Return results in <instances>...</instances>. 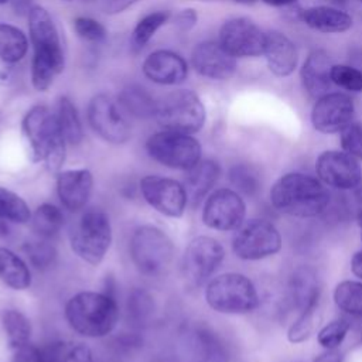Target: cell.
Here are the masks:
<instances>
[{
  "label": "cell",
  "mask_w": 362,
  "mask_h": 362,
  "mask_svg": "<svg viewBox=\"0 0 362 362\" xmlns=\"http://www.w3.org/2000/svg\"><path fill=\"white\" fill-rule=\"evenodd\" d=\"M62 1H71V0H62Z\"/></svg>",
  "instance_id": "obj_55"
},
{
  "label": "cell",
  "mask_w": 362,
  "mask_h": 362,
  "mask_svg": "<svg viewBox=\"0 0 362 362\" xmlns=\"http://www.w3.org/2000/svg\"><path fill=\"white\" fill-rule=\"evenodd\" d=\"M148 156L164 167L173 170H189L201 160L199 141L187 133L161 130L146 141Z\"/></svg>",
  "instance_id": "obj_8"
},
{
  "label": "cell",
  "mask_w": 362,
  "mask_h": 362,
  "mask_svg": "<svg viewBox=\"0 0 362 362\" xmlns=\"http://www.w3.org/2000/svg\"><path fill=\"white\" fill-rule=\"evenodd\" d=\"M55 117L66 143L71 146H78L83 140V130L76 107L69 98L61 96L58 99Z\"/></svg>",
  "instance_id": "obj_29"
},
{
  "label": "cell",
  "mask_w": 362,
  "mask_h": 362,
  "mask_svg": "<svg viewBox=\"0 0 362 362\" xmlns=\"http://www.w3.org/2000/svg\"><path fill=\"white\" fill-rule=\"evenodd\" d=\"M28 204L16 192L0 187V221L11 223H27L31 219Z\"/></svg>",
  "instance_id": "obj_33"
},
{
  "label": "cell",
  "mask_w": 362,
  "mask_h": 362,
  "mask_svg": "<svg viewBox=\"0 0 362 362\" xmlns=\"http://www.w3.org/2000/svg\"><path fill=\"white\" fill-rule=\"evenodd\" d=\"M117 102L124 110V113L130 116L139 119H148L156 116L157 100L144 88L139 85L126 86L120 92Z\"/></svg>",
  "instance_id": "obj_27"
},
{
  "label": "cell",
  "mask_w": 362,
  "mask_h": 362,
  "mask_svg": "<svg viewBox=\"0 0 362 362\" xmlns=\"http://www.w3.org/2000/svg\"><path fill=\"white\" fill-rule=\"evenodd\" d=\"M361 339H362V332H361Z\"/></svg>",
  "instance_id": "obj_56"
},
{
  "label": "cell",
  "mask_w": 362,
  "mask_h": 362,
  "mask_svg": "<svg viewBox=\"0 0 362 362\" xmlns=\"http://www.w3.org/2000/svg\"><path fill=\"white\" fill-rule=\"evenodd\" d=\"M129 253L136 269L144 276H158L167 270L174 256L170 236L153 225L139 226L129 242Z\"/></svg>",
  "instance_id": "obj_6"
},
{
  "label": "cell",
  "mask_w": 362,
  "mask_h": 362,
  "mask_svg": "<svg viewBox=\"0 0 362 362\" xmlns=\"http://www.w3.org/2000/svg\"><path fill=\"white\" fill-rule=\"evenodd\" d=\"M191 62L194 69L208 79L226 81L236 71V58L219 41H204L195 45Z\"/></svg>",
  "instance_id": "obj_18"
},
{
  "label": "cell",
  "mask_w": 362,
  "mask_h": 362,
  "mask_svg": "<svg viewBox=\"0 0 362 362\" xmlns=\"http://www.w3.org/2000/svg\"><path fill=\"white\" fill-rule=\"evenodd\" d=\"M11 362H47L42 351H40L34 345H24L14 351Z\"/></svg>",
  "instance_id": "obj_43"
},
{
  "label": "cell",
  "mask_w": 362,
  "mask_h": 362,
  "mask_svg": "<svg viewBox=\"0 0 362 362\" xmlns=\"http://www.w3.org/2000/svg\"><path fill=\"white\" fill-rule=\"evenodd\" d=\"M13 10L20 16H28L31 11V0H10Z\"/></svg>",
  "instance_id": "obj_46"
},
{
  "label": "cell",
  "mask_w": 362,
  "mask_h": 362,
  "mask_svg": "<svg viewBox=\"0 0 362 362\" xmlns=\"http://www.w3.org/2000/svg\"><path fill=\"white\" fill-rule=\"evenodd\" d=\"M0 280L13 290H27L31 284V273L27 263L13 250L0 247Z\"/></svg>",
  "instance_id": "obj_26"
},
{
  "label": "cell",
  "mask_w": 362,
  "mask_h": 362,
  "mask_svg": "<svg viewBox=\"0 0 362 362\" xmlns=\"http://www.w3.org/2000/svg\"><path fill=\"white\" fill-rule=\"evenodd\" d=\"M341 146L345 153L362 160V124L351 122L341 130Z\"/></svg>",
  "instance_id": "obj_40"
},
{
  "label": "cell",
  "mask_w": 362,
  "mask_h": 362,
  "mask_svg": "<svg viewBox=\"0 0 362 362\" xmlns=\"http://www.w3.org/2000/svg\"><path fill=\"white\" fill-rule=\"evenodd\" d=\"M198 20V16L195 13L194 8H184L181 11H178L175 14V18H174V24L181 30V31H188L191 30L195 23Z\"/></svg>",
  "instance_id": "obj_44"
},
{
  "label": "cell",
  "mask_w": 362,
  "mask_h": 362,
  "mask_svg": "<svg viewBox=\"0 0 362 362\" xmlns=\"http://www.w3.org/2000/svg\"><path fill=\"white\" fill-rule=\"evenodd\" d=\"M143 74L158 85H178L185 81L188 65L177 52L158 49L144 59Z\"/></svg>",
  "instance_id": "obj_20"
},
{
  "label": "cell",
  "mask_w": 362,
  "mask_h": 362,
  "mask_svg": "<svg viewBox=\"0 0 362 362\" xmlns=\"http://www.w3.org/2000/svg\"><path fill=\"white\" fill-rule=\"evenodd\" d=\"M318 180L335 189H355L362 182V168L358 160L345 151L328 150L315 161Z\"/></svg>",
  "instance_id": "obj_14"
},
{
  "label": "cell",
  "mask_w": 362,
  "mask_h": 362,
  "mask_svg": "<svg viewBox=\"0 0 362 362\" xmlns=\"http://www.w3.org/2000/svg\"><path fill=\"white\" fill-rule=\"evenodd\" d=\"M88 122L92 130L110 144H123L130 139L132 130L124 110L107 93H98L89 100Z\"/></svg>",
  "instance_id": "obj_10"
},
{
  "label": "cell",
  "mask_w": 362,
  "mask_h": 362,
  "mask_svg": "<svg viewBox=\"0 0 362 362\" xmlns=\"http://www.w3.org/2000/svg\"><path fill=\"white\" fill-rule=\"evenodd\" d=\"M313 362H342V356L337 349H327L318 355Z\"/></svg>",
  "instance_id": "obj_45"
},
{
  "label": "cell",
  "mask_w": 362,
  "mask_h": 362,
  "mask_svg": "<svg viewBox=\"0 0 362 362\" xmlns=\"http://www.w3.org/2000/svg\"><path fill=\"white\" fill-rule=\"evenodd\" d=\"M349 321L346 318H337L327 324L318 332V342L325 349H337L349 331Z\"/></svg>",
  "instance_id": "obj_38"
},
{
  "label": "cell",
  "mask_w": 362,
  "mask_h": 362,
  "mask_svg": "<svg viewBox=\"0 0 362 362\" xmlns=\"http://www.w3.org/2000/svg\"><path fill=\"white\" fill-rule=\"evenodd\" d=\"M24 252L35 267H47L55 257V249L44 240H33L25 243Z\"/></svg>",
  "instance_id": "obj_41"
},
{
  "label": "cell",
  "mask_w": 362,
  "mask_h": 362,
  "mask_svg": "<svg viewBox=\"0 0 362 362\" xmlns=\"http://www.w3.org/2000/svg\"><path fill=\"white\" fill-rule=\"evenodd\" d=\"M31 226L33 230L42 239H48L55 236L62 225H64V215L58 206L54 204H41L34 214L31 215Z\"/></svg>",
  "instance_id": "obj_32"
},
{
  "label": "cell",
  "mask_w": 362,
  "mask_h": 362,
  "mask_svg": "<svg viewBox=\"0 0 362 362\" xmlns=\"http://www.w3.org/2000/svg\"><path fill=\"white\" fill-rule=\"evenodd\" d=\"M93 189V175L86 168L59 171L57 177V194L61 204L72 211H81L88 204Z\"/></svg>",
  "instance_id": "obj_19"
},
{
  "label": "cell",
  "mask_w": 362,
  "mask_h": 362,
  "mask_svg": "<svg viewBox=\"0 0 362 362\" xmlns=\"http://www.w3.org/2000/svg\"><path fill=\"white\" fill-rule=\"evenodd\" d=\"M69 327L82 337L102 338L110 334L119 321V305L109 293L81 291L65 305Z\"/></svg>",
  "instance_id": "obj_3"
},
{
  "label": "cell",
  "mask_w": 362,
  "mask_h": 362,
  "mask_svg": "<svg viewBox=\"0 0 362 362\" xmlns=\"http://www.w3.org/2000/svg\"><path fill=\"white\" fill-rule=\"evenodd\" d=\"M287 293L290 303L300 313L314 311L321 294L320 279L315 269L310 266L297 267L290 276Z\"/></svg>",
  "instance_id": "obj_21"
},
{
  "label": "cell",
  "mask_w": 362,
  "mask_h": 362,
  "mask_svg": "<svg viewBox=\"0 0 362 362\" xmlns=\"http://www.w3.org/2000/svg\"><path fill=\"white\" fill-rule=\"evenodd\" d=\"M331 82L338 85L339 88L349 90V92H362V71L339 64V65H332L331 66Z\"/></svg>",
  "instance_id": "obj_37"
},
{
  "label": "cell",
  "mask_w": 362,
  "mask_h": 362,
  "mask_svg": "<svg viewBox=\"0 0 362 362\" xmlns=\"http://www.w3.org/2000/svg\"><path fill=\"white\" fill-rule=\"evenodd\" d=\"M334 3H338V4H342V3H346V0H331Z\"/></svg>",
  "instance_id": "obj_53"
},
{
  "label": "cell",
  "mask_w": 362,
  "mask_h": 362,
  "mask_svg": "<svg viewBox=\"0 0 362 362\" xmlns=\"http://www.w3.org/2000/svg\"><path fill=\"white\" fill-rule=\"evenodd\" d=\"M3 329L6 332L8 346L16 351L28 344L31 337L30 320L18 310L8 308L1 315Z\"/></svg>",
  "instance_id": "obj_31"
},
{
  "label": "cell",
  "mask_w": 362,
  "mask_h": 362,
  "mask_svg": "<svg viewBox=\"0 0 362 362\" xmlns=\"http://www.w3.org/2000/svg\"><path fill=\"white\" fill-rule=\"evenodd\" d=\"M359 1H361V3H362V0H359Z\"/></svg>",
  "instance_id": "obj_57"
},
{
  "label": "cell",
  "mask_w": 362,
  "mask_h": 362,
  "mask_svg": "<svg viewBox=\"0 0 362 362\" xmlns=\"http://www.w3.org/2000/svg\"><path fill=\"white\" fill-rule=\"evenodd\" d=\"M112 225L107 214L99 208H88L72 223L69 245L83 262L98 266L112 243Z\"/></svg>",
  "instance_id": "obj_4"
},
{
  "label": "cell",
  "mask_w": 362,
  "mask_h": 362,
  "mask_svg": "<svg viewBox=\"0 0 362 362\" xmlns=\"http://www.w3.org/2000/svg\"><path fill=\"white\" fill-rule=\"evenodd\" d=\"M266 4L269 6H274V7H286V6H291L296 3V0H263Z\"/></svg>",
  "instance_id": "obj_49"
},
{
  "label": "cell",
  "mask_w": 362,
  "mask_h": 362,
  "mask_svg": "<svg viewBox=\"0 0 362 362\" xmlns=\"http://www.w3.org/2000/svg\"><path fill=\"white\" fill-rule=\"evenodd\" d=\"M331 62L328 54L324 49H314L305 58L300 79L304 90L311 96L318 99L320 96L328 93L331 86Z\"/></svg>",
  "instance_id": "obj_23"
},
{
  "label": "cell",
  "mask_w": 362,
  "mask_h": 362,
  "mask_svg": "<svg viewBox=\"0 0 362 362\" xmlns=\"http://www.w3.org/2000/svg\"><path fill=\"white\" fill-rule=\"evenodd\" d=\"M351 270L356 277L362 279V249L354 255L351 260Z\"/></svg>",
  "instance_id": "obj_48"
},
{
  "label": "cell",
  "mask_w": 362,
  "mask_h": 362,
  "mask_svg": "<svg viewBox=\"0 0 362 362\" xmlns=\"http://www.w3.org/2000/svg\"><path fill=\"white\" fill-rule=\"evenodd\" d=\"M171 18L168 10H157L146 14L139 20L133 33H132V45L134 49H141L154 34Z\"/></svg>",
  "instance_id": "obj_34"
},
{
  "label": "cell",
  "mask_w": 362,
  "mask_h": 362,
  "mask_svg": "<svg viewBox=\"0 0 362 362\" xmlns=\"http://www.w3.org/2000/svg\"><path fill=\"white\" fill-rule=\"evenodd\" d=\"M270 201L281 214L313 218L327 211L329 192L315 177L303 173H287L273 184Z\"/></svg>",
  "instance_id": "obj_1"
},
{
  "label": "cell",
  "mask_w": 362,
  "mask_h": 362,
  "mask_svg": "<svg viewBox=\"0 0 362 362\" xmlns=\"http://www.w3.org/2000/svg\"><path fill=\"white\" fill-rule=\"evenodd\" d=\"M205 116V107L198 95L189 89H180L157 102L154 117L163 130L192 134L202 129Z\"/></svg>",
  "instance_id": "obj_7"
},
{
  "label": "cell",
  "mask_w": 362,
  "mask_h": 362,
  "mask_svg": "<svg viewBox=\"0 0 362 362\" xmlns=\"http://www.w3.org/2000/svg\"><path fill=\"white\" fill-rule=\"evenodd\" d=\"M133 1L136 0H109L106 10L107 13H120L122 10L129 7Z\"/></svg>",
  "instance_id": "obj_47"
},
{
  "label": "cell",
  "mask_w": 362,
  "mask_h": 362,
  "mask_svg": "<svg viewBox=\"0 0 362 362\" xmlns=\"http://www.w3.org/2000/svg\"><path fill=\"white\" fill-rule=\"evenodd\" d=\"M246 215V204L238 191L230 188L215 189L202 208V222L215 230L238 229Z\"/></svg>",
  "instance_id": "obj_12"
},
{
  "label": "cell",
  "mask_w": 362,
  "mask_h": 362,
  "mask_svg": "<svg viewBox=\"0 0 362 362\" xmlns=\"http://www.w3.org/2000/svg\"><path fill=\"white\" fill-rule=\"evenodd\" d=\"M28 30L34 48L33 59L49 64L61 74L65 65L64 52L55 23L44 7L33 6L28 14Z\"/></svg>",
  "instance_id": "obj_11"
},
{
  "label": "cell",
  "mask_w": 362,
  "mask_h": 362,
  "mask_svg": "<svg viewBox=\"0 0 362 362\" xmlns=\"http://www.w3.org/2000/svg\"><path fill=\"white\" fill-rule=\"evenodd\" d=\"M74 30L79 38L95 44L105 41L107 35L106 28L98 20L90 17H76L74 20Z\"/></svg>",
  "instance_id": "obj_39"
},
{
  "label": "cell",
  "mask_w": 362,
  "mask_h": 362,
  "mask_svg": "<svg viewBox=\"0 0 362 362\" xmlns=\"http://www.w3.org/2000/svg\"><path fill=\"white\" fill-rule=\"evenodd\" d=\"M221 175V167L215 160H199L194 167L187 170L184 178V189L187 199L192 206H197L202 198L212 189Z\"/></svg>",
  "instance_id": "obj_24"
},
{
  "label": "cell",
  "mask_w": 362,
  "mask_h": 362,
  "mask_svg": "<svg viewBox=\"0 0 362 362\" xmlns=\"http://www.w3.org/2000/svg\"><path fill=\"white\" fill-rule=\"evenodd\" d=\"M42 354L47 362H93L89 346L78 341H55Z\"/></svg>",
  "instance_id": "obj_30"
},
{
  "label": "cell",
  "mask_w": 362,
  "mask_h": 362,
  "mask_svg": "<svg viewBox=\"0 0 362 362\" xmlns=\"http://www.w3.org/2000/svg\"><path fill=\"white\" fill-rule=\"evenodd\" d=\"M264 41L266 34L246 17L230 18L219 30L221 45L235 58L262 55Z\"/></svg>",
  "instance_id": "obj_15"
},
{
  "label": "cell",
  "mask_w": 362,
  "mask_h": 362,
  "mask_svg": "<svg viewBox=\"0 0 362 362\" xmlns=\"http://www.w3.org/2000/svg\"><path fill=\"white\" fill-rule=\"evenodd\" d=\"M300 17L305 25L325 34L345 33L352 27V17L346 11L331 6H314L304 8Z\"/></svg>",
  "instance_id": "obj_25"
},
{
  "label": "cell",
  "mask_w": 362,
  "mask_h": 362,
  "mask_svg": "<svg viewBox=\"0 0 362 362\" xmlns=\"http://www.w3.org/2000/svg\"><path fill=\"white\" fill-rule=\"evenodd\" d=\"M356 221H358V225H359V229H361V239H362V209H359V212L356 215Z\"/></svg>",
  "instance_id": "obj_50"
},
{
  "label": "cell",
  "mask_w": 362,
  "mask_h": 362,
  "mask_svg": "<svg viewBox=\"0 0 362 362\" xmlns=\"http://www.w3.org/2000/svg\"><path fill=\"white\" fill-rule=\"evenodd\" d=\"M228 178L235 189L246 197H256L262 191L259 171L250 164H235L228 171Z\"/></svg>",
  "instance_id": "obj_35"
},
{
  "label": "cell",
  "mask_w": 362,
  "mask_h": 362,
  "mask_svg": "<svg viewBox=\"0 0 362 362\" xmlns=\"http://www.w3.org/2000/svg\"><path fill=\"white\" fill-rule=\"evenodd\" d=\"M7 1H10V0H0V4H4V3H7Z\"/></svg>",
  "instance_id": "obj_54"
},
{
  "label": "cell",
  "mask_w": 362,
  "mask_h": 362,
  "mask_svg": "<svg viewBox=\"0 0 362 362\" xmlns=\"http://www.w3.org/2000/svg\"><path fill=\"white\" fill-rule=\"evenodd\" d=\"M313 327H314V311L300 313L298 318L288 328V332H287L288 341L291 344H300L305 341L311 335Z\"/></svg>",
  "instance_id": "obj_42"
},
{
  "label": "cell",
  "mask_w": 362,
  "mask_h": 362,
  "mask_svg": "<svg viewBox=\"0 0 362 362\" xmlns=\"http://www.w3.org/2000/svg\"><path fill=\"white\" fill-rule=\"evenodd\" d=\"M140 192L151 208L170 218H181L188 204L184 185L167 177H143L140 180Z\"/></svg>",
  "instance_id": "obj_13"
},
{
  "label": "cell",
  "mask_w": 362,
  "mask_h": 362,
  "mask_svg": "<svg viewBox=\"0 0 362 362\" xmlns=\"http://www.w3.org/2000/svg\"><path fill=\"white\" fill-rule=\"evenodd\" d=\"M28 49L25 34L7 23H0V61L16 64L21 61Z\"/></svg>",
  "instance_id": "obj_28"
},
{
  "label": "cell",
  "mask_w": 362,
  "mask_h": 362,
  "mask_svg": "<svg viewBox=\"0 0 362 362\" xmlns=\"http://www.w3.org/2000/svg\"><path fill=\"white\" fill-rule=\"evenodd\" d=\"M225 250L222 245L211 236L194 238L184 253V272L194 284H202L222 264Z\"/></svg>",
  "instance_id": "obj_16"
},
{
  "label": "cell",
  "mask_w": 362,
  "mask_h": 362,
  "mask_svg": "<svg viewBox=\"0 0 362 362\" xmlns=\"http://www.w3.org/2000/svg\"><path fill=\"white\" fill-rule=\"evenodd\" d=\"M355 113L352 99L341 92L325 93L317 99L311 110V123L320 133L331 134L346 127Z\"/></svg>",
  "instance_id": "obj_17"
},
{
  "label": "cell",
  "mask_w": 362,
  "mask_h": 362,
  "mask_svg": "<svg viewBox=\"0 0 362 362\" xmlns=\"http://www.w3.org/2000/svg\"><path fill=\"white\" fill-rule=\"evenodd\" d=\"M23 140L34 163L44 161L48 171L59 173L66 156V140L58 126L55 113L45 106H33L21 123Z\"/></svg>",
  "instance_id": "obj_2"
},
{
  "label": "cell",
  "mask_w": 362,
  "mask_h": 362,
  "mask_svg": "<svg viewBox=\"0 0 362 362\" xmlns=\"http://www.w3.org/2000/svg\"><path fill=\"white\" fill-rule=\"evenodd\" d=\"M263 55L270 72L280 78L291 75L298 62L296 45L280 31L266 33Z\"/></svg>",
  "instance_id": "obj_22"
},
{
  "label": "cell",
  "mask_w": 362,
  "mask_h": 362,
  "mask_svg": "<svg viewBox=\"0 0 362 362\" xmlns=\"http://www.w3.org/2000/svg\"><path fill=\"white\" fill-rule=\"evenodd\" d=\"M236 3H240V4H253L256 3L257 0H235Z\"/></svg>",
  "instance_id": "obj_51"
},
{
  "label": "cell",
  "mask_w": 362,
  "mask_h": 362,
  "mask_svg": "<svg viewBox=\"0 0 362 362\" xmlns=\"http://www.w3.org/2000/svg\"><path fill=\"white\" fill-rule=\"evenodd\" d=\"M206 304L222 314H247L260 304L252 280L240 273H222L205 288Z\"/></svg>",
  "instance_id": "obj_5"
},
{
  "label": "cell",
  "mask_w": 362,
  "mask_h": 362,
  "mask_svg": "<svg viewBox=\"0 0 362 362\" xmlns=\"http://www.w3.org/2000/svg\"><path fill=\"white\" fill-rule=\"evenodd\" d=\"M3 123H4V115H3V110L0 109V133L3 130Z\"/></svg>",
  "instance_id": "obj_52"
},
{
  "label": "cell",
  "mask_w": 362,
  "mask_h": 362,
  "mask_svg": "<svg viewBox=\"0 0 362 362\" xmlns=\"http://www.w3.org/2000/svg\"><path fill=\"white\" fill-rule=\"evenodd\" d=\"M232 249L242 260H260L276 255L281 249V236L272 222L250 219L236 229Z\"/></svg>",
  "instance_id": "obj_9"
},
{
  "label": "cell",
  "mask_w": 362,
  "mask_h": 362,
  "mask_svg": "<svg viewBox=\"0 0 362 362\" xmlns=\"http://www.w3.org/2000/svg\"><path fill=\"white\" fill-rule=\"evenodd\" d=\"M337 307L354 317H362V281H341L334 291Z\"/></svg>",
  "instance_id": "obj_36"
}]
</instances>
